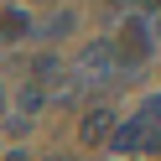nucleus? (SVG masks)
Wrapping results in <instances>:
<instances>
[{
  "mask_svg": "<svg viewBox=\"0 0 161 161\" xmlns=\"http://www.w3.org/2000/svg\"><path fill=\"white\" fill-rule=\"evenodd\" d=\"M109 57H114V68H140L151 57V21L146 16H125L119 21V36L109 42Z\"/></svg>",
  "mask_w": 161,
  "mask_h": 161,
  "instance_id": "obj_1",
  "label": "nucleus"
},
{
  "mask_svg": "<svg viewBox=\"0 0 161 161\" xmlns=\"http://www.w3.org/2000/svg\"><path fill=\"white\" fill-rule=\"evenodd\" d=\"M151 146H156V135H151V130H146V119H119V125H114V135H109V151H114V156L119 161H135V156H146V151Z\"/></svg>",
  "mask_w": 161,
  "mask_h": 161,
  "instance_id": "obj_2",
  "label": "nucleus"
},
{
  "mask_svg": "<svg viewBox=\"0 0 161 161\" xmlns=\"http://www.w3.org/2000/svg\"><path fill=\"white\" fill-rule=\"evenodd\" d=\"M114 125H119V114L109 104H94L83 119H78V146H88V151H99V146H109V135H114Z\"/></svg>",
  "mask_w": 161,
  "mask_h": 161,
  "instance_id": "obj_3",
  "label": "nucleus"
},
{
  "mask_svg": "<svg viewBox=\"0 0 161 161\" xmlns=\"http://www.w3.org/2000/svg\"><path fill=\"white\" fill-rule=\"evenodd\" d=\"M78 68H88V73H94V83H104L109 73H119L114 57H109V42H88L83 52H78Z\"/></svg>",
  "mask_w": 161,
  "mask_h": 161,
  "instance_id": "obj_4",
  "label": "nucleus"
},
{
  "mask_svg": "<svg viewBox=\"0 0 161 161\" xmlns=\"http://www.w3.org/2000/svg\"><path fill=\"white\" fill-rule=\"evenodd\" d=\"M26 31H31V16H26V11H11V5H5V11H0V42H21Z\"/></svg>",
  "mask_w": 161,
  "mask_h": 161,
  "instance_id": "obj_5",
  "label": "nucleus"
},
{
  "mask_svg": "<svg viewBox=\"0 0 161 161\" xmlns=\"http://www.w3.org/2000/svg\"><path fill=\"white\" fill-rule=\"evenodd\" d=\"M16 104H21V114H36V109L47 104V94H42V88H36V83H26V88H21V99H16Z\"/></svg>",
  "mask_w": 161,
  "mask_h": 161,
  "instance_id": "obj_6",
  "label": "nucleus"
},
{
  "mask_svg": "<svg viewBox=\"0 0 161 161\" xmlns=\"http://www.w3.org/2000/svg\"><path fill=\"white\" fill-rule=\"evenodd\" d=\"M140 119H146V130L156 135V125H161V94H156V99H146V109H140Z\"/></svg>",
  "mask_w": 161,
  "mask_h": 161,
  "instance_id": "obj_7",
  "label": "nucleus"
},
{
  "mask_svg": "<svg viewBox=\"0 0 161 161\" xmlns=\"http://www.w3.org/2000/svg\"><path fill=\"white\" fill-rule=\"evenodd\" d=\"M0 161H31V156H26V151H11V156H0Z\"/></svg>",
  "mask_w": 161,
  "mask_h": 161,
  "instance_id": "obj_8",
  "label": "nucleus"
},
{
  "mask_svg": "<svg viewBox=\"0 0 161 161\" xmlns=\"http://www.w3.org/2000/svg\"><path fill=\"white\" fill-rule=\"evenodd\" d=\"M104 5H109V11H114V5H130V0H104Z\"/></svg>",
  "mask_w": 161,
  "mask_h": 161,
  "instance_id": "obj_9",
  "label": "nucleus"
},
{
  "mask_svg": "<svg viewBox=\"0 0 161 161\" xmlns=\"http://www.w3.org/2000/svg\"><path fill=\"white\" fill-rule=\"evenodd\" d=\"M0 109H5V83H0Z\"/></svg>",
  "mask_w": 161,
  "mask_h": 161,
  "instance_id": "obj_10",
  "label": "nucleus"
},
{
  "mask_svg": "<svg viewBox=\"0 0 161 161\" xmlns=\"http://www.w3.org/2000/svg\"><path fill=\"white\" fill-rule=\"evenodd\" d=\"M151 5H161V0H151Z\"/></svg>",
  "mask_w": 161,
  "mask_h": 161,
  "instance_id": "obj_11",
  "label": "nucleus"
}]
</instances>
